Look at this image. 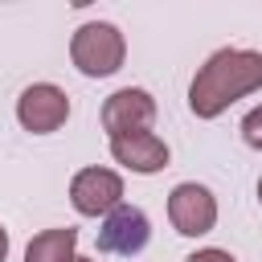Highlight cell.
<instances>
[{"instance_id":"ba28073f","label":"cell","mask_w":262,"mask_h":262,"mask_svg":"<svg viewBox=\"0 0 262 262\" xmlns=\"http://www.w3.org/2000/svg\"><path fill=\"white\" fill-rule=\"evenodd\" d=\"M111 156H115L123 168L139 172V176H151V172L168 168V143H164L160 135H151V131H135V135L111 139Z\"/></svg>"},{"instance_id":"6da1fadb","label":"cell","mask_w":262,"mask_h":262,"mask_svg":"<svg viewBox=\"0 0 262 262\" xmlns=\"http://www.w3.org/2000/svg\"><path fill=\"white\" fill-rule=\"evenodd\" d=\"M262 86V53L254 49H217L188 86V106L196 119H217L229 102Z\"/></svg>"},{"instance_id":"5b68a950","label":"cell","mask_w":262,"mask_h":262,"mask_svg":"<svg viewBox=\"0 0 262 262\" xmlns=\"http://www.w3.org/2000/svg\"><path fill=\"white\" fill-rule=\"evenodd\" d=\"M168 217H172L176 233L201 237V233H209V229L217 225V201H213V192H209L205 184L184 180V184H176L172 196H168Z\"/></svg>"},{"instance_id":"277c9868","label":"cell","mask_w":262,"mask_h":262,"mask_svg":"<svg viewBox=\"0 0 262 262\" xmlns=\"http://www.w3.org/2000/svg\"><path fill=\"white\" fill-rule=\"evenodd\" d=\"M151 123H156V98L139 86H123L102 102V127L111 131V139L151 131Z\"/></svg>"},{"instance_id":"9c48e42d","label":"cell","mask_w":262,"mask_h":262,"mask_svg":"<svg viewBox=\"0 0 262 262\" xmlns=\"http://www.w3.org/2000/svg\"><path fill=\"white\" fill-rule=\"evenodd\" d=\"M74 246H78V229H45L29 242L25 262H74Z\"/></svg>"},{"instance_id":"52a82bcc","label":"cell","mask_w":262,"mask_h":262,"mask_svg":"<svg viewBox=\"0 0 262 262\" xmlns=\"http://www.w3.org/2000/svg\"><path fill=\"white\" fill-rule=\"evenodd\" d=\"M147 237H151L147 213L135 209V205H119V209L106 213V221H102V229H98V250H102V254H123V258H131V254H139V250L147 246Z\"/></svg>"},{"instance_id":"4fadbf2b","label":"cell","mask_w":262,"mask_h":262,"mask_svg":"<svg viewBox=\"0 0 262 262\" xmlns=\"http://www.w3.org/2000/svg\"><path fill=\"white\" fill-rule=\"evenodd\" d=\"M74 262H94V258H74Z\"/></svg>"},{"instance_id":"8992f818","label":"cell","mask_w":262,"mask_h":262,"mask_svg":"<svg viewBox=\"0 0 262 262\" xmlns=\"http://www.w3.org/2000/svg\"><path fill=\"white\" fill-rule=\"evenodd\" d=\"M70 201L82 217H98L123 205V176L111 168H82L70 180Z\"/></svg>"},{"instance_id":"8fae6325","label":"cell","mask_w":262,"mask_h":262,"mask_svg":"<svg viewBox=\"0 0 262 262\" xmlns=\"http://www.w3.org/2000/svg\"><path fill=\"white\" fill-rule=\"evenodd\" d=\"M184 262H237V258L225 254V250H196V254H188Z\"/></svg>"},{"instance_id":"3957f363","label":"cell","mask_w":262,"mask_h":262,"mask_svg":"<svg viewBox=\"0 0 262 262\" xmlns=\"http://www.w3.org/2000/svg\"><path fill=\"white\" fill-rule=\"evenodd\" d=\"M16 119H20V127L33 131V135H49V131H57V127L70 119V98H66V90L53 86V82H33V86L20 90V98H16Z\"/></svg>"},{"instance_id":"5bb4252c","label":"cell","mask_w":262,"mask_h":262,"mask_svg":"<svg viewBox=\"0 0 262 262\" xmlns=\"http://www.w3.org/2000/svg\"><path fill=\"white\" fill-rule=\"evenodd\" d=\"M258 201H262V180H258Z\"/></svg>"},{"instance_id":"7c38bea8","label":"cell","mask_w":262,"mask_h":262,"mask_svg":"<svg viewBox=\"0 0 262 262\" xmlns=\"http://www.w3.org/2000/svg\"><path fill=\"white\" fill-rule=\"evenodd\" d=\"M8 258V233H4V225H0V262Z\"/></svg>"},{"instance_id":"7a4b0ae2","label":"cell","mask_w":262,"mask_h":262,"mask_svg":"<svg viewBox=\"0 0 262 262\" xmlns=\"http://www.w3.org/2000/svg\"><path fill=\"white\" fill-rule=\"evenodd\" d=\"M70 57H74V66H78L86 78H106V74H115V70L123 66L127 41H123V33H119L111 20H90V25H82V29L74 33Z\"/></svg>"},{"instance_id":"30bf717a","label":"cell","mask_w":262,"mask_h":262,"mask_svg":"<svg viewBox=\"0 0 262 262\" xmlns=\"http://www.w3.org/2000/svg\"><path fill=\"white\" fill-rule=\"evenodd\" d=\"M242 139H246L250 147L262 151V106H254V111L242 119Z\"/></svg>"}]
</instances>
